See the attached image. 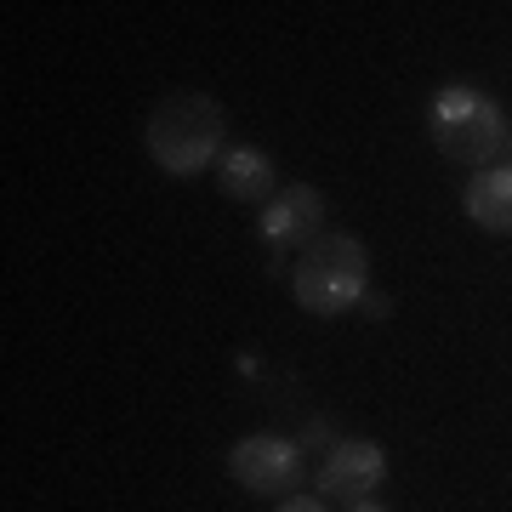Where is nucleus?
Wrapping results in <instances>:
<instances>
[{"instance_id": "1", "label": "nucleus", "mask_w": 512, "mask_h": 512, "mask_svg": "<svg viewBox=\"0 0 512 512\" xmlns=\"http://www.w3.org/2000/svg\"><path fill=\"white\" fill-rule=\"evenodd\" d=\"M222 137H228V120H222V103L205 92H177L165 97L160 109L148 114L143 143L148 160L160 165L165 177H194L211 160H222Z\"/></svg>"}, {"instance_id": "2", "label": "nucleus", "mask_w": 512, "mask_h": 512, "mask_svg": "<svg viewBox=\"0 0 512 512\" xmlns=\"http://www.w3.org/2000/svg\"><path fill=\"white\" fill-rule=\"evenodd\" d=\"M291 291L319 319H336V313L359 308L370 291V256L359 245V234H319L313 239L308 251L296 256Z\"/></svg>"}, {"instance_id": "3", "label": "nucleus", "mask_w": 512, "mask_h": 512, "mask_svg": "<svg viewBox=\"0 0 512 512\" xmlns=\"http://www.w3.org/2000/svg\"><path fill=\"white\" fill-rule=\"evenodd\" d=\"M427 126H433V143H439L450 160L473 165V171H490V165H501V154H507V120L495 109V97L478 92V86H444V92L433 97Z\"/></svg>"}, {"instance_id": "4", "label": "nucleus", "mask_w": 512, "mask_h": 512, "mask_svg": "<svg viewBox=\"0 0 512 512\" xmlns=\"http://www.w3.org/2000/svg\"><path fill=\"white\" fill-rule=\"evenodd\" d=\"M228 473L251 495H285L302 478V444L279 439V433H251L228 450Z\"/></svg>"}, {"instance_id": "5", "label": "nucleus", "mask_w": 512, "mask_h": 512, "mask_svg": "<svg viewBox=\"0 0 512 512\" xmlns=\"http://www.w3.org/2000/svg\"><path fill=\"white\" fill-rule=\"evenodd\" d=\"M387 478V450L370 439H342L330 444L325 456H319V473H313V484H319V495H330V501H370V490Z\"/></svg>"}, {"instance_id": "6", "label": "nucleus", "mask_w": 512, "mask_h": 512, "mask_svg": "<svg viewBox=\"0 0 512 512\" xmlns=\"http://www.w3.org/2000/svg\"><path fill=\"white\" fill-rule=\"evenodd\" d=\"M262 234H268V245H279V251H291V245L308 251L313 239L325 234V200H319V188L291 183L285 194H274L268 211H262Z\"/></svg>"}, {"instance_id": "7", "label": "nucleus", "mask_w": 512, "mask_h": 512, "mask_svg": "<svg viewBox=\"0 0 512 512\" xmlns=\"http://www.w3.org/2000/svg\"><path fill=\"white\" fill-rule=\"evenodd\" d=\"M217 188L228 194V200L239 205H262V200H274L279 194V171L274 160L262 154V148H222V160H217Z\"/></svg>"}, {"instance_id": "8", "label": "nucleus", "mask_w": 512, "mask_h": 512, "mask_svg": "<svg viewBox=\"0 0 512 512\" xmlns=\"http://www.w3.org/2000/svg\"><path fill=\"white\" fill-rule=\"evenodd\" d=\"M467 217L490 234H512V165H490V171H473L467 183Z\"/></svg>"}, {"instance_id": "9", "label": "nucleus", "mask_w": 512, "mask_h": 512, "mask_svg": "<svg viewBox=\"0 0 512 512\" xmlns=\"http://www.w3.org/2000/svg\"><path fill=\"white\" fill-rule=\"evenodd\" d=\"M279 512H330V507L319 501V495H291V501H285Z\"/></svg>"}, {"instance_id": "10", "label": "nucleus", "mask_w": 512, "mask_h": 512, "mask_svg": "<svg viewBox=\"0 0 512 512\" xmlns=\"http://www.w3.org/2000/svg\"><path fill=\"white\" fill-rule=\"evenodd\" d=\"M325 444H330V427L325 421H313L308 433H302V450H325Z\"/></svg>"}, {"instance_id": "11", "label": "nucleus", "mask_w": 512, "mask_h": 512, "mask_svg": "<svg viewBox=\"0 0 512 512\" xmlns=\"http://www.w3.org/2000/svg\"><path fill=\"white\" fill-rule=\"evenodd\" d=\"M359 308H365L370 319H387V313H393V302H387V296H376V291H365V302H359Z\"/></svg>"}, {"instance_id": "12", "label": "nucleus", "mask_w": 512, "mask_h": 512, "mask_svg": "<svg viewBox=\"0 0 512 512\" xmlns=\"http://www.w3.org/2000/svg\"><path fill=\"white\" fill-rule=\"evenodd\" d=\"M348 512H387V507H376V501H353Z\"/></svg>"}, {"instance_id": "13", "label": "nucleus", "mask_w": 512, "mask_h": 512, "mask_svg": "<svg viewBox=\"0 0 512 512\" xmlns=\"http://www.w3.org/2000/svg\"><path fill=\"white\" fill-rule=\"evenodd\" d=\"M507 154H512V143H507ZM507 165H512V160H507Z\"/></svg>"}]
</instances>
